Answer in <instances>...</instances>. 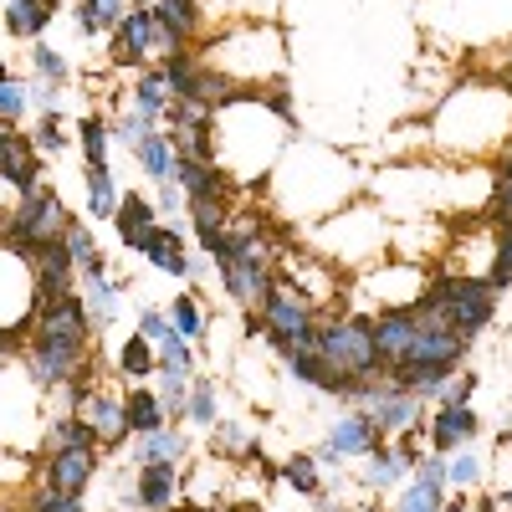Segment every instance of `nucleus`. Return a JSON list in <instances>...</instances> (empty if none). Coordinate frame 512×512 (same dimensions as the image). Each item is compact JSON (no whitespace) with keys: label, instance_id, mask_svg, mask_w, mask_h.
Listing matches in <instances>:
<instances>
[{"label":"nucleus","instance_id":"f257e3e1","mask_svg":"<svg viewBox=\"0 0 512 512\" xmlns=\"http://www.w3.org/2000/svg\"><path fill=\"white\" fill-rule=\"evenodd\" d=\"M88 374H98V338H93L82 292H72V297H62L57 308L31 313V328H26V379L36 384V390L62 395L67 384L88 379Z\"/></svg>","mask_w":512,"mask_h":512},{"label":"nucleus","instance_id":"f03ea898","mask_svg":"<svg viewBox=\"0 0 512 512\" xmlns=\"http://www.w3.org/2000/svg\"><path fill=\"white\" fill-rule=\"evenodd\" d=\"M415 318H431V323H446L456 328L466 344L477 333L492 328L497 318V287L487 277H466V272H446V277H431L415 297Z\"/></svg>","mask_w":512,"mask_h":512},{"label":"nucleus","instance_id":"7ed1b4c3","mask_svg":"<svg viewBox=\"0 0 512 512\" xmlns=\"http://www.w3.org/2000/svg\"><path fill=\"white\" fill-rule=\"evenodd\" d=\"M72 221L77 216H67V205L47 185H36V190H26L6 210V221H0V241H6L11 251H21V256H36L41 246H57Z\"/></svg>","mask_w":512,"mask_h":512},{"label":"nucleus","instance_id":"20e7f679","mask_svg":"<svg viewBox=\"0 0 512 512\" xmlns=\"http://www.w3.org/2000/svg\"><path fill=\"white\" fill-rule=\"evenodd\" d=\"M318 354L328 359L333 374H344V379L384 374L379 369V349H374V318L369 313H323L318 318Z\"/></svg>","mask_w":512,"mask_h":512},{"label":"nucleus","instance_id":"39448f33","mask_svg":"<svg viewBox=\"0 0 512 512\" xmlns=\"http://www.w3.org/2000/svg\"><path fill=\"white\" fill-rule=\"evenodd\" d=\"M67 410L77 415V420H88V431L98 436V446L103 451H113V446H123L128 436V410H123V395H113L108 384H98L93 374L88 379H77V384H67Z\"/></svg>","mask_w":512,"mask_h":512},{"label":"nucleus","instance_id":"423d86ee","mask_svg":"<svg viewBox=\"0 0 512 512\" xmlns=\"http://www.w3.org/2000/svg\"><path fill=\"white\" fill-rule=\"evenodd\" d=\"M31 262V313H47L57 308L62 297L77 292V262L67 256V246H41L36 256H26Z\"/></svg>","mask_w":512,"mask_h":512},{"label":"nucleus","instance_id":"0eeeda50","mask_svg":"<svg viewBox=\"0 0 512 512\" xmlns=\"http://www.w3.org/2000/svg\"><path fill=\"white\" fill-rule=\"evenodd\" d=\"M466 338L446 323H431V318H415V338H410V354L400 369H461L466 359Z\"/></svg>","mask_w":512,"mask_h":512},{"label":"nucleus","instance_id":"6e6552de","mask_svg":"<svg viewBox=\"0 0 512 512\" xmlns=\"http://www.w3.org/2000/svg\"><path fill=\"white\" fill-rule=\"evenodd\" d=\"M154 0H134L123 16V26L113 31V47H108V62L113 67H139V62H154Z\"/></svg>","mask_w":512,"mask_h":512},{"label":"nucleus","instance_id":"1a4fd4ad","mask_svg":"<svg viewBox=\"0 0 512 512\" xmlns=\"http://www.w3.org/2000/svg\"><path fill=\"white\" fill-rule=\"evenodd\" d=\"M98 477V446H67V451H47L41 456V487L52 492H72L82 497Z\"/></svg>","mask_w":512,"mask_h":512},{"label":"nucleus","instance_id":"9d476101","mask_svg":"<svg viewBox=\"0 0 512 512\" xmlns=\"http://www.w3.org/2000/svg\"><path fill=\"white\" fill-rule=\"evenodd\" d=\"M0 185L26 195L41 185V154L16 123H0Z\"/></svg>","mask_w":512,"mask_h":512},{"label":"nucleus","instance_id":"9b49d317","mask_svg":"<svg viewBox=\"0 0 512 512\" xmlns=\"http://www.w3.org/2000/svg\"><path fill=\"white\" fill-rule=\"evenodd\" d=\"M477 436H482V415L472 405H436V415L425 420V446L441 451V456L472 446Z\"/></svg>","mask_w":512,"mask_h":512},{"label":"nucleus","instance_id":"f8f14e48","mask_svg":"<svg viewBox=\"0 0 512 512\" xmlns=\"http://www.w3.org/2000/svg\"><path fill=\"white\" fill-rule=\"evenodd\" d=\"M175 185L185 190L190 205H226L231 200V175L216 159H175Z\"/></svg>","mask_w":512,"mask_h":512},{"label":"nucleus","instance_id":"ddd939ff","mask_svg":"<svg viewBox=\"0 0 512 512\" xmlns=\"http://www.w3.org/2000/svg\"><path fill=\"white\" fill-rule=\"evenodd\" d=\"M415 338V308H379L374 313V349H379V369L390 374L405 364Z\"/></svg>","mask_w":512,"mask_h":512},{"label":"nucleus","instance_id":"4468645a","mask_svg":"<svg viewBox=\"0 0 512 512\" xmlns=\"http://www.w3.org/2000/svg\"><path fill=\"white\" fill-rule=\"evenodd\" d=\"M369 420L379 425V436L390 441V436H400V431H410V425H425L431 415H425V400L420 395H410V390H384L374 405H369Z\"/></svg>","mask_w":512,"mask_h":512},{"label":"nucleus","instance_id":"2eb2a0df","mask_svg":"<svg viewBox=\"0 0 512 512\" xmlns=\"http://www.w3.org/2000/svg\"><path fill=\"white\" fill-rule=\"evenodd\" d=\"M134 497L144 512H175L185 502V482H180V466H139L134 477Z\"/></svg>","mask_w":512,"mask_h":512},{"label":"nucleus","instance_id":"dca6fc26","mask_svg":"<svg viewBox=\"0 0 512 512\" xmlns=\"http://www.w3.org/2000/svg\"><path fill=\"white\" fill-rule=\"evenodd\" d=\"M134 256H149V267L154 272H164V277H190V256H185V241H180V231L175 226H154V231H144V241L134 246Z\"/></svg>","mask_w":512,"mask_h":512},{"label":"nucleus","instance_id":"f3484780","mask_svg":"<svg viewBox=\"0 0 512 512\" xmlns=\"http://www.w3.org/2000/svg\"><path fill=\"white\" fill-rule=\"evenodd\" d=\"M384 436H379V425L369 420V410H344L333 425H328V446L344 456V461H354V456H369L374 446H379Z\"/></svg>","mask_w":512,"mask_h":512},{"label":"nucleus","instance_id":"a211bd4d","mask_svg":"<svg viewBox=\"0 0 512 512\" xmlns=\"http://www.w3.org/2000/svg\"><path fill=\"white\" fill-rule=\"evenodd\" d=\"M77 292H82V303H88V323H93V333L113 328V318H118V297H123V282H118V277H108V267H103V272H77Z\"/></svg>","mask_w":512,"mask_h":512},{"label":"nucleus","instance_id":"6ab92c4d","mask_svg":"<svg viewBox=\"0 0 512 512\" xmlns=\"http://www.w3.org/2000/svg\"><path fill=\"white\" fill-rule=\"evenodd\" d=\"M57 11H62V0H11V6L0 11V21H6V31L21 36V41H41L52 31Z\"/></svg>","mask_w":512,"mask_h":512},{"label":"nucleus","instance_id":"aec40b11","mask_svg":"<svg viewBox=\"0 0 512 512\" xmlns=\"http://www.w3.org/2000/svg\"><path fill=\"white\" fill-rule=\"evenodd\" d=\"M410 472H415V466H410L390 441H379V446L364 456V487H369V492H395V487L410 482Z\"/></svg>","mask_w":512,"mask_h":512},{"label":"nucleus","instance_id":"412c9836","mask_svg":"<svg viewBox=\"0 0 512 512\" xmlns=\"http://www.w3.org/2000/svg\"><path fill=\"white\" fill-rule=\"evenodd\" d=\"M190 456V441L164 425V431H149V436H134V466H180Z\"/></svg>","mask_w":512,"mask_h":512},{"label":"nucleus","instance_id":"4be33fe9","mask_svg":"<svg viewBox=\"0 0 512 512\" xmlns=\"http://www.w3.org/2000/svg\"><path fill=\"white\" fill-rule=\"evenodd\" d=\"M159 226V210H154V200L149 195H123L118 200V216H113V231H118V241L134 251L139 241H144V231H154Z\"/></svg>","mask_w":512,"mask_h":512},{"label":"nucleus","instance_id":"5701e85b","mask_svg":"<svg viewBox=\"0 0 512 512\" xmlns=\"http://www.w3.org/2000/svg\"><path fill=\"white\" fill-rule=\"evenodd\" d=\"M123 16H128V0H77L72 6V21H77V36H113L118 26H123Z\"/></svg>","mask_w":512,"mask_h":512},{"label":"nucleus","instance_id":"b1692460","mask_svg":"<svg viewBox=\"0 0 512 512\" xmlns=\"http://www.w3.org/2000/svg\"><path fill=\"white\" fill-rule=\"evenodd\" d=\"M190 221H195V241L205 256H221L231 241V205H190Z\"/></svg>","mask_w":512,"mask_h":512},{"label":"nucleus","instance_id":"393cba45","mask_svg":"<svg viewBox=\"0 0 512 512\" xmlns=\"http://www.w3.org/2000/svg\"><path fill=\"white\" fill-rule=\"evenodd\" d=\"M123 410H128V431L134 436H149V431H164L169 425V415H164V405H159V395L149 390V384H128Z\"/></svg>","mask_w":512,"mask_h":512},{"label":"nucleus","instance_id":"a878e982","mask_svg":"<svg viewBox=\"0 0 512 512\" xmlns=\"http://www.w3.org/2000/svg\"><path fill=\"white\" fill-rule=\"evenodd\" d=\"M128 103H134L144 118L164 123V113H169V103H175V93H169L164 72H159V67H149V72H139V77H134V93H128Z\"/></svg>","mask_w":512,"mask_h":512},{"label":"nucleus","instance_id":"bb28decb","mask_svg":"<svg viewBox=\"0 0 512 512\" xmlns=\"http://www.w3.org/2000/svg\"><path fill=\"white\" fill-rule=\"evenodd\" d=\"M154 369H159V349L134 328V333H128L123 344H118V379L134 384V379H149Z\"/></svg>","mask_w":512,"mask_h":512},{"label":"nucleus","instance_id":"cd10ccee","mask_svg":"<svg viewBox=\"0 0 512 512\" xmlns=\"http://www.w3.org/2000/svg\"><path fill=\"white\" fill-rule=\"evenodd\" d=\"M134 164L144 169V175H149L154 185L175 180V149H169V134H164V128H154V134L134 149Z\"/></svg>","mask_w":512,"mask_h":512},{"label":"nucleus","instance_id":"c85d7f7f","mask_svg":"<svg viewBox=\"0 0 512 512\" xmlns=\"http://www.w3.org/2000/svg\"><path fill=\"white\" fill-rule=\"evenodd\" d=\"M118 185H113V164H88V216L113 221L118 216Z\"/></svg>","mask_w":512,"mask_h":512},{"label":"nucleus","instance_id":"c756f323","mask_svg":"<svg viewBox=\"0 0 512 512\" xmlns=\"http://www.w3.org/2000/svg\"><path fill=\"white\" fill-rule=\"evenodd\" d=\"M185 420H195L200 431H216V420H221V395H216V379L190 374V405H185Z\"/></svg>","mask_w":512,"mask_h":512},{"label":"nucleus","instance_id":"7c9ffc66","mask_svg":"<svg viewBox=\"0 0 512 512\" xmlns=\"http://www.w3.org/2000/svg\"><path fill=\"white\" fill-rule=\"evenodd\" d=\"M62 246H67V256L77 262V272H103L108 262H103V251H98V236H93V226L88 221H72L67 226V236H62Z\"/></svg>","mask_w":512,"mask_h":512},{"label":"nucleus","instance_id":"2f4dec72","mask_svg":"<svg viewBox=\"0 0 512 512\" xmlns=\"http://www.w3.org/2000/svg\"><path fill=\"white\" fill-rule=\"evenodd\" d=\"M154 395H159V405H164V415L169 420H185V405H190V374H180V369H154Z\"/></svg>","mask_w":512,"mask_h":512},{"label":"nucleus","instance_id":"473e14b6","mask_svg":"<svg viewBox=\"0 0 512 512\" xmlns=\"http://www.w3.org/2000/svg\"><path fill=\"white\" fill-rule=\"evenodd\" d=\"M67 446H98V436L88 431V420H77L72 410L47 420V451H67ZM98 451H103V446H98Z\"/></svg>","mask_w":512,"mask_h":512},{"label":"nucleus","instance_id":"72a5a7b5","mask_svg":"<svg viewBox=\"0 0 512 512\" xmlns=\"http://www.w3.org/2000/svg\"><path fill=\"white\" fill-rule=\"evenodd\" d=\"M31 108V93H26V82L11 77V67L0 62V123H21Z\"/></svg>","mask_w":512,"mask_h":512},{"label":"nucleus","instance_id":"f704fd0d","mask_svg":"<svg viewBox=\"0 0 512 512\" xmlns=\"http://www.w3.org/2000/svg\"><path fill=\"white\" fill-rule=\"evenodd\" d=\"M487 282H492L497 292H502V287H512V221H502V226H497V236H492Z\"/></svg>","mask_w":512,"mask_h":512},{"label":"nucleus","instance_id":"c9c22d12","mask_svg":"<svg viewBox=\"0 0 512 512\" xmlns=\"http://www.w3.org/2000/svg\"><path fill=\"white\" fill-rule=\"evenodd\" d=\"M108 128H113V139H118V144H128V154H134V149H139V144L154 134V128H159V123H154V118H144L134 103H128V108H123V113H118Z\"/></svg>","mask_w":512,"mask_h":512},{"label":"nucleus","instance_id":"e433bc0d","mask_svg":"<svg viewBox=\"0 0 512 512\" xmlns=\"http://www.w3.org/2000/svg\"><path fill=\"white\" fill-rule=\"evenodd\" d=\"M108 139H113V128L103 118L88 113L77 123V144H82V159H88V164H108Z\"/></svg>","mask_w":512,"mask_h":512},{"label":"nucleus","instance_id":"4c0bfd02","mask_svg":"<svg viewBox=\"0 0 512 512\" xmlns=\"http://www.w3.org/2000/svg\"><path fill=\"white\" fill-rule=\"evenodd\" d=\"M282 482L292 492H303V497H318L323 492V477H318V461L313 456H287L282 461Z\"/></svg>","mask_w":512,"mask_h":512},{"label":"nucleus","instance_id":"58836bf2","mask_svg":"<svg viewBox=\"0 0 512 512\" xmlns=\"http://www.w3.org/2000/svg\"><path fill=\"white\" fill-rule=\"evenodd\" d=\"M482 482V456L477 451H451L446 456V487H456V492H466V487H477Z\"/></svg>","mask_w":512,"mask_h":512},{"label":"nucleus","instance_id":"ea45409f","mask_svg":"<svg viewBox=\"0 0 512 512\" xmlns=\"http://www.w3.org/2000/svg\"><path fill=\"white\" fill-rule=\"evenodd\" d=\"M169 323H175V333L190 338V344H200V338L210 333V318L195 308V297H175V308H169Z\"/></svg>","mask_w":512,"mask_h":512},{"label":"nucleus","instance_id":"a19ab883","mask_svg":"<svg viewBox=\"0 0 512 512\" xmlns=\"http://www.w3.org/2000/svg\"><path fill=\"white\" fill-rule=\"evenodd\" d=\"M487 216H492L497 226L512 221V154H502L497 175H492V205H487Z\"/></svg>","mask_w":512,"mask_h":512},{"label":"nucleus","instance_id":"79ce46f5","mask_svg":"<svg viewBox=\"0 0 512 512\" xmlns=\"http://www.w3.org/2000/svg\"><path fill=\"white\" fill-rule=\"evenodd\" d=\"M31 67H36V77H47V82H57V88H62V82L72 77V67H67V57L52 47V41H36V47H31Z\"/></svg>","mask_w":512,"mask_h":512},{"label":"nucleus","instance_id":"37998d69","mask_svg":"<svg viewBox=\"0 0 512 512\" xmlns=\"http://www.w3.org/2000/svg\"><path fill=\"white\" fill-rule=\"evenodd\" d=\"M395 512H446V492H436V487H425V482H405V492H400V507Z\"/></svg>","mask_w":512,"mask_h":512},{"label":"nucleus","instance_id":"c03bdc74","mask_svg":"<svg viewBox=\"0 0 512 512\" xmlns=\"http://www.w3.org/2000/svg\"><path fill=\"white\" fill-rule=\"evenodd\" d=\"M36 154H62L67 149V134H62V113H41L36 123V134H31Z\"/></svg>","mask_w":512,"mask_h":512},{"label":"nucleus","instance_id":"a18cd8bd","mask_svg":"<svg viewBox=\"0 0 512 512\" xmlns=\"http://www.w3.org/2000/svg\"><path fill=\"white\" fill-rule=\"evenodd\" d=\"M477 369H456L451 379H446V390H441V400L436 405H472V395H477Z\"/></svg>","mask_w":512,"mask_h":512},{"label":"nucleus","instance_id":"49530a36","mask_svg":"<svg viewBox=\"0 0 512 512\" xmlns=\"http://www.w3.org/2000/svg\"><path fill=\"white\" fill-rule=\"evenodd\" d=\"M26 507H31V512H88V507H82V497H72V492H52V487L31 492Z\"/></svg>","mask_w":512,"mask_h":512},{"label":"nucleus","instance_id":"de8ad7c7","mask_svg":"<svg viewBox=\"0 0 512 512\" xmlns=\"http://www.w3.org/2000/svg\"><path fill=\"white\" fill-rule=\"evenodd\" d=\"M139 333L149 338V344H164V338L175 333V323H169V313H159V308H144L139 313Z\"/></svg>","mask_w":512,"mask_h":512},{"label":"nucleus","instance_id":"09e8293b","mask_svg":"<svg viewBox=\"0 0 512 512\" xmlns=\"http://www.w3.org/2000/svg\"><path fill=\"white\" fill-rule=\"evenodd\" d=\"M185 205H190V200H185V190H180L175 180H164V185L154 190V210H159V216H180Z\"/></svg>","mask_w":512,"mask_h":512},{"label":"nucleus","instance_id":"8fccbe9b","mask_svg":"<svg viewBox=\"0 0 512 512\" xmlns=\"http://www.w3.org/2000/svg\"><path fill=\"white\" fill-rule=\"evenodd\" d=\"M26 93H31V108H41V113H57V82H47V77H31L26 82Z\"/></svg>","mask_w":512,"mask_h":512},{"label":"nucleus","instance_id":"3c124183","mask_svg":"<svg viewBox=\"0 0 512 512\" xmlns=\"http://www.w3.org/2000/svg\"><path fill=\"white\" fill-rule=\"evenodd\" d=\"M313 461H318V466H338V461H344V456H338V451H333V446L323 441V446L313 451Z\"/></svg>","mask_w":512,"mask_h":512},{"label":"nucleus","instance_id":"603ef678","mask_svg":"<svg viewBox=\"0 0 512 512\" xmlns=\"http://www.w3.org/2000/svg\"><path fill=\"white\" fill-rule=\"evenodd\" d=\"M313 512H349V507H338L333 497H323V492H318V497H313Z\"/></svg>","mask_w":512,"mask_h":512},{"label":"nucleus","instance_id":"864d4df0","mask_svg":"<svg viewBox=\"0 0 512 512\" xmlns=\"http://www.w3.org/2000/svg\"><path fill=\"white\" fill-rule=\"evenodd\" d=\"M477 512H502V502H497V497H482V502H477Z\"/></svg>","mask_w":512,"mask_h":512},{"label":"nucleus","instance_id":"5fc2aeb1","mask_svg":"<svg viewBox=\"0 0 512 512\" xmlns=\"http://www.w3.org/2000/svg\"><path fill=\"white\" fill-rule=\"evenodd\" d=\"M231 512H262V507H251V502H236V507H231Z\"/></svg>","mask_w":512,"mask_h":512}]
</instances>
